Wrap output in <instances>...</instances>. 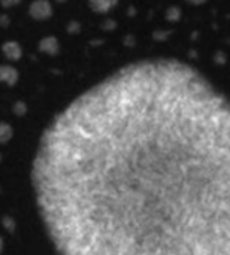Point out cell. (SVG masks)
I'll return each instance as SVG.
<instances>
[{
  "mask_svg": "<svg viewBox=\"0 0 230 255\" xmlns=\"http://www.w3.org/2000/svg\"><path fill=\"white\" fill-rule=\"evenodd\" d=\"M31 184L57 255H230V97L177 58L123 66L49 123Z\"/></svg>",
  "mask_w": 230,
  "mask_h": 255,
  "instance_id": "1",
  "label": "cell"
}]
</instances>
